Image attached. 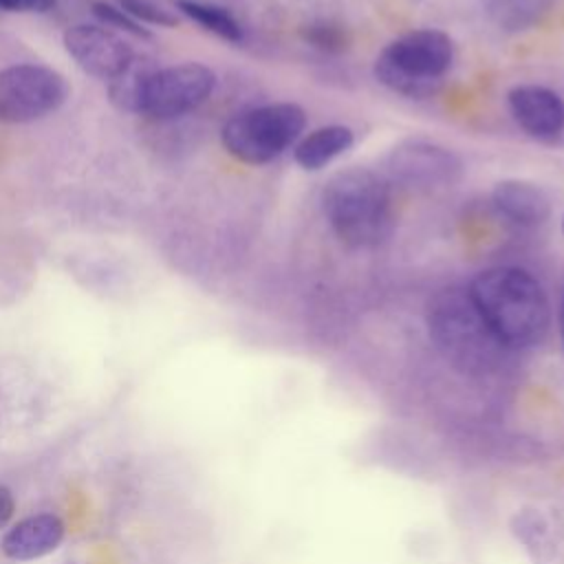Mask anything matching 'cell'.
Segmentation results:
<instances>
[{
	"mask_svg": "<svg viewBox=\"0 0 564 564\" xmlns=\"http://www.w3.org/2000/svg\"><path fill=\"white\" fill-rule=\"evenodd\" d=\"M467 293L507 350L533 348L549 335L551 302L540 280L527 269H485L469 282Z\"/></svg>",
	"mask_w": 564,
	"mask_h": 564,
	"instance_id": "1",
	"label": "cell"
},
{
	"mask_svg": "<svg viewBox=\"0 0 564 564\" xmlns=\"http://www.w3.org/2000/svg\"><path fill=\"white\" fill-rule=\"evenodd\" d=\"M322 214L348 249H375L394 227L390 181L368 167L335 172L319 194Z\"/></svg>",
	"mask_w": 564,
	"mask_h": 564,
	"instance_id": "2",
	"label": "cell"
},
{
	"mask_svg": "<svg viewBox=\"0 0 564 564\" xmlns=\"http://www.w3.org/2000/svg\"><path fill=\"white\" fill-rule=\"evenodd\" d=\"M427 333L438 352L465 375H489L507 350L474 306L467 286L441 289L427 304Z\"/></svg>",
	"mask_w": 564,
	"mask_h": 564,
	"instance_id": "3",
	"label": "cell"
},
{
	"mask_svg": "<svg viewBox=\"0 0 564 564\" xmlns=\"http://www.w3.org/2000/svg\"><path fill=\"white\" fill-rule=\"evenodd\" d=\"M452 37L438 29H416L392 40L375 59V77L403 97H432L452 68Z\"/></svg>",
	"mask_w": 564,
	"mask_h": 564,
	"instance_id": "4",
	"label": "cell"
},
{
	"mask_svg": "<svg viewBox=\"0 0 564 564\" xmlns=\"http://www.w3.org/2000/svg\"><path fill=\"white\" fill-rule=\"evenodd\" d=\"M306 128V112L293 101L253 106L229 117L220 130L229 156L247 165H262L278 159L297 143Z\"/></svg>",
	"mask_w": 564,
	"mask_h": 564,
	"instance_id": "5",
	"label": "cell"
},
{
	"mask_svg": "<svg viewBox=\"0 0 564 564\" xmlns=\"http://www.w3.org/2000/svg\"><path fill=\"white\" fill-rule=\"evenodd\" d=\"M68 97L64 75L44 64L0 68V123H31L55 112Z\"/></svg>",
	"mask_w": 564,
	"mask_h": 564,
	"instance_id": "6",
	"label": "cell"
},
{
	"mask_svg": "<svg viewBox=\"0 0 564 564\" xmlns=\"http://www.w3.org/2000/svg\"><path fill=\"white\" fill-rule=\"evenodd\" d=\"M216 88V73L198 62L156 68L148 82L141 115L172 121L203 106Z\"/></svg>",
	"mask_w": 564,
	"mask_h": 564,
	"instance_id": "7",
	"label": "cell"
},
{
	"mask_svg": "<svg viewBox=\"0 0 564 564\" xmlns=\"http://www.w3.org/2000/svg\"><path fill=\"white\" fill-rule=\"evenodd\" d=\"M463 176V161L449 148L410 139L390 150L386 159V178L412 189L452 187Z\"/></svg>",
	"mask_w": 564,
	"mask_h": 564,
	"instance_id": "8",
	"label": "cell"
},
{
	"mask_svg": "<svg viewBox=\"0 0 564 564\" xmlns=\"http://www.w3.org/2000/svg\"><path fill=\"white\" fill-rule=\"evenodd\" d=\"M64 46L77 66L97 77L110 82L134 57L132 46L112 29L93 22H79L64 31Z\"/></svg>",
	"mask_w": 564,
	"mask_h": 564,
	"instance_id": "9",
	"label": "cell"
},
{
	"mask_svg": "<svg viewBox=\"0 0 564 564\" xmlns=\"http://www.w3.org/2000/svg\"><path fill=\"white\" fill-rule=\"evenodd\" d=\"M507 104L516 123L538 141H555L564 134V99L538 84H520L509 90Z\"/></svg>",
	"mask_w": 564,
	"mask_h": 564,
	"instance_id": "10",
	"label": "cell"
},
{
	"mask_svg": "<svg viewBox=\"0 0 564 564\" xmlns=\"http://www.w3.org/2000/svg\"><path fill=\"white\" fill-rule=\"evenodd\" d=\"M491 205L507 223L520 229H535L551 216L549 194L540 185L522 178H507L496 183L491 192Z\"/></svg>",
	"mask_w": 564,
	"mask_h": 564,
	"instance_id": "11",
	"label": "cell"
},
{
	"mask_svg": "<svg viewBox=\"0 0 564 564\" xmlns=\"http://www.w3.org/2000/svg\"><path fill=\"white\" fill-rule=\"evenodd\" d=\"M64 538V522L55 513H37L15 522L2 538L0 549L9 560L26 562L57 549Z\"/></svg>",
	"mask_w": 564,
	"mask_h": 564,
	"instance_id": "12",
	"label": "cell"
},
{
	"mask_svg": "<svg viewBox=\"0 0 564 564\" xmlns=\"http://www.w3.org/2000/svg\"><path fill=\"white\" fill-rule=\"evenodd\" d=\"M355 143V132L348 126L330 123L311 130L300 137L293 145V159L302 170L317 172L350 150Z\"/></svg>",
	"mask_w": 564,
	"mask_h": 564,
	"instance_id": "13",
	"label": "cell"
},
{
	"mask_svg": "<svg viewBox=\"0 0 564 564\" xmlns=\"http://www.w3.org/2000/svg\"><path fill=\"white\" fill-rule=\"evenodd\" d=\"M156 68L159 66L150 57L134 55L130 59V64L108 82V97H110L112 106L121 112L141 115L143 95H145L148 82Z\"/></svg>",
	"mask_w": 564,
	"mask_h": 564,
	"instance_id": "14",
	"label": "cell"
},
{
	"mask_svg": "<svg viewBox=\"0 0 564 564\" xmlns=\"http://www.w3.org/2000/svg\"><path fill=\"white\" fill-rule=\"evenodd\" d=\"M174 4L185 18L196 22L207 33L231 44L242 40V26L227 9L209 2H198V0H174Z\"/></svg>",
	"mask_w": 564,
	"mask_h": 564,
	"instance_id": "15",
	"label": "cell"
},
{
	"mask_svg": "<svg viewBox=\"0 0 564 564\" xmlns=\"http://www.w3.org/2000/svg\"><path fill=\"white\" fill-rule=\"evenodd\" d=\"M302 40L319 53L337 55L350 46V35L344 24L333 20H315L302 26Z\"/></svg>",
	"mask_w": 564,
	"mask_h": 564,
	"instance_id": "16",
	"label": "cell"
},
{
	"mask_svg": "<svg viewBox=\"0 0 564 564\" xmlns=\"http://www.w3.org/2000/svg\"><path fill=\"white\" fill-rule=\"evenodd\" d=\"M540 7V0H494L491 13L505 29H524L538 18Z\"/></svg>",
	"mask_w": 564,
	"mask_h": 564,
	"instance_id": "17",
	"label": "cell"
},
{
	"mask_svg": "<svg viewBox=\"0 0 564 564\" xmlns=\"http://www.w3.org/2000/svg\"><path fill=\"white\" fill-rule=\"evenodd\" d=\"M90 11L93 15L99 20V24L104 26H112V29H119L123 33H130L139 40H150L152 33L139 22L134 20L130 13H126L119 4H112V2H106V0H97L90 4Z\"/></svg>",
	"mask_w": 564,
	"mask_h": 564,
	"instance_id": "18",
	"label": "cell"
},
{
	"mask_svg": "<svg viewBox=\"0 0 564 564\" xmlns=\"http://www.w3.org/2000/svg\"><path fill=\"white\" fill-rule=\"evenodd\" d=\"M117 4L141 24H156V26H170V29L178 24L176 13H172L170 9L152 0H117Z\"/></svg>",
	"mask_w": 564,
	"mask_h": 564,
	"instance_id": "19",
	"label": "cell"
},
{
	"mask_svg": "<svg viewBox=\"0 0 564 564\" xmlns=\"http://www.w3.org/2000/svg\"><path fill=\"white\" fill-rule=\"evenodd\" d=\"M55 9V0H0V11L9 13H48Z\"/></svg>",
	"mask_w": 564,
	"mask_h": 564,
	"instance_id": "20",
	"label": "cell"
},
{
	"mask_svg": "<svg viewBox=\"0 0 564 564\" xmlns=\"http://www.w3.org/2000/svg\"><path fill=\"white\" fill-rule=\"evenodd\" d=\"M15 511V498L7 485H0V529L9 524Z\"/></svg>",
	"mask_w": 564,
	"mask_h": 564,
	"instance_id": "21",
	"label": "cell"
},
{
	"mask_svg": "<svg viewBox=\"0 0 564 564\" xmlns=\"http://www.w3.org/2000/svg\"><path fill=\"white\" fill-rule=\"evenodd\" d=\"M560 333H562V341H564V300H562V308H560Z\"/></svg>",
	"mask_w": 564,
	"mask_h": 564,
	"instance_id": "22",
	"label": "cell"
},
{
	"mask_svg": "<svg viewBox=\"0 0 564 564\" xmlns=\"http://www.w3.org/2000/svg\"><path fill=\"white\" fill-rule=\"evenodd\" d=\"M562 234H564V218H562Z\"/></svg>",
	"mask_w": 564,
	"mask_h": 564,
	"instance_id": "23",
	"label": "cell"
}]
</instances>
